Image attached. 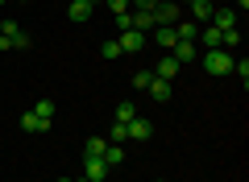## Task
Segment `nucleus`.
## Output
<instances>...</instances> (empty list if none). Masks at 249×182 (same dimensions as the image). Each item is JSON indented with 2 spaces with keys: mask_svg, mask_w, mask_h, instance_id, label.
Returning <instances> with one entry per match:
<instances>
[{
  "mask_svg": "<svg viewBox=\"0 0 249 182\" xmlns=\"http://www.w3.org/2000/svg\"><path fill=\"white\" fill-rule=\"evenodd\" d=\"M232 58H237V54L224 50V46H216V50H199V62H204L208 75H229V70H232Z\"/></svg>",
  "mask_w": 249,
  "mask_h": 182,
  "instance_id": "obj_1",
  "label": "nucleus"
},
{
  "mask_svg": "<svg viewBox=\"0 0 249 182\" xmlns=\"http://www.w3.org/2000/svg\"><path fill=\"white\" fill-rule=\"evenodd\" d=\"M183 21V4L178 0H158L154 4V29L158 25H178Z\"/></svg>",
  "mask_w": 249,
  "mask_h": 182,
  "instance_id": "obj_2",
  "label": "nucleus"
},
{
  "mask_svg": "<svg viewBox=\"0 0 249 182\" xmlns=\"http://www.w3.org/2000/svg\"><path fill=\"white\" fill-rule=\"evenodd\" d=\"M0 37L9 42V50H29V33L17 25V21H0Z\"/></svg>",
  "mask_w": 249,
  "mask_h": 182,
  "instance_id": "obj_3",
  "label": "nucleus"
},
{
  "mask_svg": "<svg viewBox=\"0 0 249 182\" xmlns=\"http://www.w3.org/2000/svg\"><path fill=\"white\" fill-rule=\"evenodd\" d=\"M96 4H100V0H71V4H67V17H71L75 25H83V21H91Z\"/></svg>",
  "mask_w": 249,
  "mask_h": 182,
  "instance_id": "obj_4",
  "label": "nucleus"
},
{
  "mask_svg": "<svg viewBox=\"0 0 249 182\" xmlns=\"http://www.w3.org/2000/svg\"><path fill=\"white\" fill-rule=\"evenodd\" d=\"M121 54H142V46H145V33L142 29H121Z\"/></svg>",
  "mask_w": 249,
  "mask_h": 182,
  "instance_id": "obj_5",
  "label": "nucleus"
},
{
  "mask_svg": "<svg viewBox=\"0 0 249 182\" xmlns=\"http://www.w3.org/2000/svg\"><path fill=\"white\" fill-rule=\"evenodd\" d=\"M83 178L88 182H104L108 178V162L104 157H88V162H83Z\"/></svg>",
  "mask_w": 249,
  "mask_h": 182,
  "instance_id": "obj_6",
  "label": "nucleus"
},
{
  "mask_svg": "<svg viewBox=\"0 0 249 182\" xmlns=\"http://www.w3.org/2000/svg\"><path fill=\"white\" fill-rule=\"evenodd\" d=\"M124 129H129V137H133V141H150V137H154V124L145 120V116H133Z\"/></svg>",
  "mask_w": 249,
  "mask_h": 182,
  "instance_id": "obj_7",
  "label": "nucleus"
},
{
  "mask_svg": "<svg viewBox=\"0 0 249 182\" xmlns=\"http://www.w3.org/2000/svg\"><path fill=\"white\" fill-rule=\"evenodd\" d=\"M208 25H212V29H220V33H224V29H237V9H216Z\"/></svg>",
  "mask_w": 249,
  "mask_h": 182,
  "instance_id": "obj_8",
  "label": "nucleus"
},
{
  "mask_svg": "<svg viewBox=\"0 0 249 182\" xmlns=\"http://www.w3.org/2000/svg\"><path fill=\"white\" fill-rule=\"evenodd\" d=\"M212 13H216L212 0H191V21H196V25H208V21H212Z\"/></svg>",
  "mask_w": 249,
  "mask_h": 182,
  "instance_id": "obj_9",
  "label": "nucleus"
},
{
  "mask_svg": "<svg viewBox=\"0 0 249 182\" xmlns=\"http://www.w3.org/2000/svg\"><path fill=\"white\" fill-rule=\"evenodd\" d=\"M170 58H175L178 66H183L187 58H199V46H196V42H175V50H170Z\"/></svg>",
  "mask_w": 249,
  "mask_h": 182,
  "instance_id": "obj_10",
  "label": "nucleus"
},
{
  "mask_svg": "<svg viewBox=\"0 0 249 182\" xmlns=\"http://www.w3.org/2000/svg\"><path fill=\"white\" fill-rule=\"evenodd\" d=\"M196 46H199V50H216V46H220V29L204 25V29H199V37H196Z\"/></svg>",
  "mask_w": 249,
  "mask_h": 182,
  "instance_id": "obj_11",
  "label": "nucleus"
},
{
  "mask_svg": "<svg viewBox=\"0 0 249 182\" xmlns=\"http://www.w3.org/2000/svg\"><path fill=\"white\" fill-rule=\"evenodd\" d=\"M154 42H158L162 50H175V42H178L175 25H158V29H154Z\"/></svg>",
  "mask_w": 249,
  "mask_h": 182,
  "instance_id": "obj_12",
  "label": "nucleus"
},
{
  "mask_svg": "<svg viewBox=\"0 0 249 182\" xmlns=\"http://www.w3.org/2000/svg\"><path fill=\"white\" fill-rule=\"evenodd\" d=\"M175 75H178V62H175V58H162L158 66H154V79H166V83H175Z\"/></svg>",
  "mask_w": 249,
  "mask_h": 182,
  "instance_id": "obj_13",
  "label": "nucleus"
},
{
  "mask_svg": "<svg viewBox=\"0 0 249 182\" xmlns=\"http://www.w3.org/2000/svg\"><path fill=\"white\" fill-rule=\"evenodd\" d=\"M199 29H204V25H196V21H178V25H175V33H178V42H196V37H199Z\"/></svg>",
  "mask_w": 249,
  "mask_h": 182,
  "instance_id": "obj_14",
  "label": "nucleus"
},
{
  "mask_svg": "<svg viewBox=\"0 0 249 182\" xmlns=\"http://www.w3.org/2000/svg\"><path fill=\"white\" fill-rule=\"evenodd\" d=\"M145 91H150V96H154V99H158V104H166V99H170V91H175V87H170V83H166V79H154V83H150V87H145Z\"/></svg>",
  "mask_w": 249,
  "mask_h": 182,
  "instance_id": "obj_15",
  "label": "nucleus"
},
{
  "mask_svg": "<svg viewBox=\"0 0 249 182\" xmlns=\"http://www.w3.org/2000/svg\"><path fill=\"white\" fill-rule=\"evenodd\" d=\"M29 112H34L37 120H46V124H50V120H54V99H37V104L29 108Z\"/></svg>",
  "mask_w": 249,
  "mask_h": 182,
  "instance_id": "obj_16",
  "label": "nucleus"
},
{
  "mask_svg": "<svg viewBox=\"0 0 249 182\" xmlns=\"http://www.w3.org/2000/svg\"><path fill=\"white\" fill-rule=\"evenodd\" d=\"M21 129H25V132H46L50 124H46V120H37L34 112H25V116H21Z\"/></svg>",
  "mask_w": 249,
  "mask_h": 182,
  "instance_id": "obj_17",
  "label": "nucleus"
},
{
  "mask_svg": "<svg viewBox=\"0 0 249 182\" xmlns=\"http://www.w3.org/2000/svg\"><path fill=\"white\" fill-rule=\"evenodd\" d=\"M133 116H137L133 99H121V104H116V120H121V124H129V120H133Z\"/></svg>",
  "mask_w": 249,
  "mask_h": 182,
  "instance_id": "obj_18",
  "label": "nucleus"
},
{
  "mask_svg": "<svg viewBox=\"0 0 249 182\" xmlns=\"http://www.w3.org/2000/svg\"><path fill=\"white\" fill-rule=\"evenodd\" d=\"M83 149H88V157H104L108 141H104V137H88V145H83Z\"/></svg>",
  "mask_w": 249,
  "mask_h": 182,
  "instance_id": "obj_19",
  "label": "nucleus"
},
{
  "mask_svg": "<svg viewBox=\"0 0 249 182\" xmlns=\"http://www.w3.org/2000/svg\"><path fill=\"white\" fill-rule=\"evenodd\" d=\"M104 162H108V170L121 165V162H124V149H121V145H108V149H104Z\"/></svg>",
  "mask_w": 249,
  "mask_h": 182,
  "instance_id": "obj_20",
  "label": "nucleus"
},
{
  "mask_svg": "<svg viewBox=\"0 0 249 182\" xmlns=\"http://www.w3.org/2000/svg\"><path fill=\"white\" fill-rule=\"evenodd\" d=\"M124 137H129V129H124V124H121V120H116V124H112V129H108V145H121V141H124Z\"/></svg>",
  "mask_w": 249,
  "mask_h": 182,
  "instance_id": "obj_21",
  "label": "nucleus"
},
{
  "mask_svg": "<svg viewBox=\"0 0 249 182\" xmlns=\"http://www.w3.org/2000/svg\"><path fill=\"white\" fill-rule=\"evenodd\" d=\"M150 83H154V70H137V75H133V87H137V91H145Z\"/></svg>",
  "mask_w": 249,
  "mask_h": 182,
  "instance_id": "obj_22",
  "label": "nucleus"
},
{
  "mask_svg": "<svg viewBox=\"0 0 249 182\" xmlns=\"http://www.w3.org/2000/svg\"><path fill=\"white\" fill-rule=\"evenodd\" d=\"M108 13H112V17H124V13H129V0H108Z\"/></svg>",
  "mask_w": 249,
  "mask_h": 182,
  "instance_id": "obj_23",
  "label": "nucleus"
},
{
  "mask_svg": "<svg viewBox=\"0 0 249 182\" xmlns=\"http://www.w3.org/2000/svg\"><path fill=\"white\" fill-rule=\"evenodd\" d=\"M232 70H237L241 83H245V79H249V58H232Z\"/></svg>",
  "mask_w": 249,
  "mask_h": 182,
  "instance_id": "obj_24",
  "label": "nucleus"
},
{
  "mask_svg": "<svg viewBox=\"0 0 249 182\" xmlns=\"http://www.w3.org/2000/svg\"><path fill=\"white\" fill-rule=\"evenodd\" d=\"M104 58H121V42H116V37H112V42H104Z\"/></svg>",
  "mask_w": 249,
  "mask_h": 182,
  "instance_id": "obj_25",
  "label": "nucleus"
},
{
  "mask_svg": "<svg viewBox=\"0 0 249 182\" xmlns=\"http://www.w3.org/2000/svg\"><path fill=\"white\" fill-rule=\"evenodd\" d=\"M158 0H129V9H154Z\"/></svg>",
  "mask_w": 249,
  "mask_h": 182,
  "instance_id": "obj_26",
  "label": "nucleus"
},
{
  "mask_svg": "<svg viewBox=\"0 0 249 182\" xmlns=\"http://www.w3.org/2000/svg\"><path fill=\"white\" fill-rule=\"evenodd\" d=\"M237 9H241V13H245V9H249V0H237Z\"/></svg>",
  "mask_w": 249,
  "mask_h": 182,
  "instance_id": "obj_27",
  "label": "nucleus"
},
{
  "mask_svg": "<svg viewBox=\"0 0 249 182\" xmlns=\"http://www.w3.org/2000/svg\"><path fill=\"white\" fill-rule=\"evenodd\" d=\"M178 4H191V0H178Z\"/></svg>",
  "mask_w": 249,
  "mask_h": 182,
  "instance_id": "obj_28",
  "label": "nucleus"
},
{
  "mask_svg": "<svg viewBox=\"0 0 249 182\" xmlns=\"http://www.w3.org/2000/svg\"><path fill=\"white\" fill-rule=\"evenodd\" d=\"M58 182H71V178H58Z\"/></svg>",
  "mask_w": 249,
  "mask_h": 182,
  "instance_id": "obj_29",
  "label": "nucleus"
},
{
  "mask_svg": "<svg viewBox=\"0 0 249 182\" xmlns=\"http://www.w3.org/2000/svg\"><path fill=\"white\" fill-rule=\"evenodd\" d=\"M62 4H71V0H62Z\"/></svg>",
  "mask_w": 249,
  "mask_h": 182,
  "instance_id": "obj_30",
  "label": "nucleus"
},
{
  "mask_svg": "<svg viewBox=\"0 0 249 182\" xmlns=\"http://www.w3.org/2000/svg\"><path fill=\"white\" fill-rule=\"evenodd\" d=\"M0 4H9V0H0Z\"/></svg>",
  "mask_w": 249,
  "mask_h": 182,
  "instance_id": "obj_31",
  "label": "nucleus"
},
{
  "mask_svg": "<svg viewBox=\"0 0 249 182\" xmlns=\"http://www.w3.org/2000/svg\"><path fill=\"white\" fill-rule=\"evenodd\" d=\"M83 182H88V178H83Z\"/></svg>",
  "mask_w": 249,
  "mask_h": 182,
  "instance_id": "obj_32",
  "label": "nucleus"
}]
</instances>
